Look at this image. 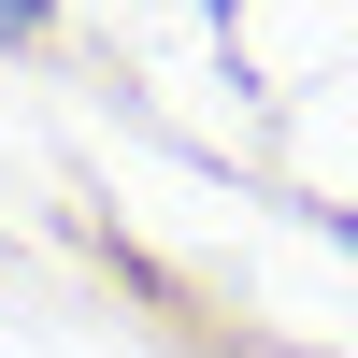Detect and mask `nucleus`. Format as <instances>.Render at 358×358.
Here are the masks:
<instances>
[{
	"label": "nucleus",
	"mask_w": 358,
	"mask_h": 358,
	"mask_svg": "<svg viewBox=\"0 0 358 358\" xmlns=\"http://www.w3.org/2000/svg\"><path fill=\"white\" fill-rule=\"evenodd\" d=\"M29 29H43V0H0V43H29Z\"/></svg>",
	"instance_id": "1"
}]
</instances>
